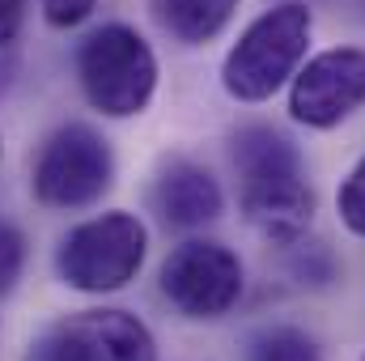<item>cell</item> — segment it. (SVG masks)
Instances as JSON below:
<instances>
[{
  "label": "cell",
  "mask_w": 365,
  "mask_h": 361,
  "mask_svg": "<svg viewBox=\"0 0 365 361\" xmlns=\"http://www.w3.org/2000/svg\"><path fill=\"white\" fill-rule=\"evenodd\" d=\"M230 158L238 171L242 217L251 221V230L276 247L302 243L314 221V191L306 183L302 153L293 149V141L276 128L251 123L234 132Z\"/></svg>",
  "instance_id": "1"
},
{
  "label": "cell",
  "mask_w": 365,
  "mask_h": 361,
  "mask_svg": "<svg viewBox=\"0 0 365 361\" xmlns=\"http://www.w3.org/2000/svg\"><path fill=\"white\" fill-rule=\"evenodd\" d=\"M310 30H314V17L297 0L259 13L238 34V43L230 47V56L221 64L225 93L238 102H268L302 68L306 47H310Z\"/></svg>",
  "instance_id": "2"
},
{
  "label": "cell",
  "mask_w": 365,
  "mask_h": 361,
  "mask_svg": "<svg viewBox=\"0 0 365 361\" xmlns=\"http://www.w3.org/2000/svg\"><path fill=\"white\" fill-rule=\"evenodd\" d=\"M77 81L93 111H102L106 119H132L158 93V56L140 30L110 21L81 43Z\"/></svg>",
  "instance_id": "3"
},
{
  "label": "cell",
  "mask_w": 365,
  "mask_h": 361,
  "mask_svg": "<svg viewBox=\"0 0 365 361\" xmlns=\"http://www.w3.org/2000/svg\"><path fill=\"white\" fill-rule=\"evenodd\" d=\"M149 255V230L136 213H98L90 221L73 225L56 247V272L77 293H115Z\"/></svg>",
  "instance_id": "4"
},
{
  "label": "cell",
  "mask_w": 365,
  "mask_h": 361,
  "mask_svg": "<svg viewBox=\"0 0 365 361\" xmlns=\"http://www.w3.org/2000/svg\"><path fill=\"white\" fill-rule=\"evenodd\" d=\"M110 183H115L110 145L90 123H64L43 141L30 191L47 208H90L110 191Z\"/></svg>",
  "instance_id": "5"
},
{
  "label": "cell",
  "mask_w": 365,
  "mask_h": 361,
  "mask_svg": "<svg viewBox=\"0 0 365 361\" xmlns=\"http://www.w3.org/2000/svg\"><path fill=\"white\" fill-rule=\"evenodd\" d=\"M162 293L187 319H221L242 298V260L212 238H187L162 264Z\"/></svg>",
  "instance_id": "6"
},
{
  "label": "cell",
  "mask_w": 365,
  "mask_h": 361,
  "mask_svg": "<svg viewBox=\"0 0 365 361\" xmlns=\"http://www.w3.org/2000/svg\"><path fill=\"white\" fill-rule=\"evenodd\" d=\"M30 361H158V340L132 310L98 306L60 319Z\"/></svg>",
  "instance_id": "7"
},
{
  "label": "cell",
  "mask_w": 365,
  "mask_h": 361,
  "mask_svg": "<svg viewBox=\"0 0 365 361\" xmlns=\"http://www.w3.org/2000/svg\"><path fill=\"white\" fill-rule=\"evenodd\" d=\"M365 106V51L361 47H331L306 60L293 73L289 115L306 128H340L349 115Z\"/></svg>",
  "instance_id": "8"
},
{
  "label": "cell",
  "mask_w": 365,
  "mask_h": 361,
  "mask_svg": "<svg viewBox=\"0 0 365 361\" xmlns=\"http://www.w3.org/2000/svg\"><path fill=\"white\" fill-rule=\"evenodd\" d=\"M153 208L162 213L166 225L195 230V225H208V221L221 217L225 195H221V183L212 179L204 166H195L187 158H175L153 179Z\"/></svg>",
  "instance_id": "9"
},
{
  "label": "cell",
  "mask_w": 365,
  "mask_h": 361,
  "mask_svg": "<svg viewBox=\"0 0 365 361\" xmlns=\"http://www.w3.org/2000/svg\"><path fill=\"white\" fill-rule=\"evenodd\" d=\"M238 0H153L158 21L166 26V34H175L179 43H208L217 39L230 17H234Z\"/></svg>",
  "instance_id": "10"
},
{
  "label": "cell",
  "mask_w": 365,
  "mask_h": 361,
  "mask_svg": "<svg viewBox=\"0 0 365 361\" xmlns=\"http://www.w3.org/2000/svg\"><path fill=\"white\" fill-rule=\"evenodd\" d=\"M247 361H323V353L302 327H268L255 336Z\"/></svg>",
  "instance_id": "11"
},
{
  "label": "cell",
  "mask_w": 365,
  "mask_h": 361,
  "mask_svg": "<svg viewBox=\"0 0 365 361\" xmlns=\"http://www.w3.org/2000/svg\"><path fill=\"white\" fill-rule=\"evenodd\" d=\"M336 208H340V221H344L357 238H365V158L349 171V179L340 183Z\"/></svg>",
  "instance_id": "12"
},
{
  "label": "cell",
  "mask_w": 365,
  "mask_h": 361,
  "mask_svg": "<svg viewBox=\"0 0 365 361\" xmlns=\"http://www.w3.org/2000/svg\"><path fill=\"white\" fill-rule=\"evenodd\" d=\"M21 268H26V238L13 221H0V298L17 285Z\"/></svg>",
  "instance_id": "13"
},
{
  "label": "cell",
  "mask_w": 365,
  "mask_h": 361,
  "mask_svg": "<svg viewBox=\"0 0 365 361\" xmlns=\"http://www.w3.org/2000/svg\"><path fill=\"white\" fill-rule=\"evenodd\" d=\"M98 0H43V17L51 30H73L93 13Z\"/></svg>",
  "instance_id": "14"
},
{
  "label": "cell",
  "mask_w": 365,
  "mask_h": 361,
  "mask_svg": "<svg viewBox=\"0 0 365 361\" xmlns=\"http://www.w3.org/2000/svg\"><path fill=\"white\" fill-rule=\"evenodd\" d=\"M21 21H26V0H0V51L17 39Z\"/></svg>",
  "instance_id": "15"
},
{
  "label": "cell",
  "mask_w": 365,
  "mask_h": 361,
  "mask_svg": "<svg viewBox=\"0 0 365 361\" xmlns=\"http://www.w3.org/2000/svg\"><path fill=\"white\" fill-rule=\"evenodd\" d=\"M0 153H4V145H0Z\"/></svg>",
  "instance_id": "16"
},
{
  "label": "cell",
  "mask_w": 365,
  "mask_h": 361,
  "mask_svg": "<svg viewBox=\"0 0 365 361\" xmlns=\"http://www.w3.org/2000/svg\"><path fill=\"white\" fill-rule=\"evenodd\" d=\"M361 361H365V357H361Z\"/></svg>",
  "instance_id": "17"
}]
</instances>
